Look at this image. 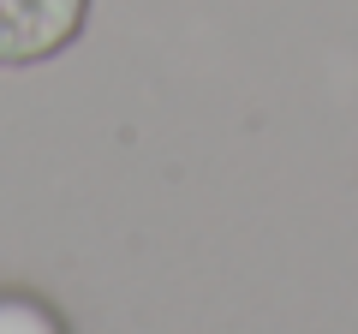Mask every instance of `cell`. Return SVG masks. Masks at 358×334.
<instances>
[{
    "label": "cell",
    "mask_w": 358,
    "mask_h": 334,
    "mask_svg": "<svg viewBox=\"0 0 358 334\" xmlns=\"http://www.w3.org/2000/svg\"><path fill=\"white\" fill-rule=\"evenodd\" d=\"M90 0H0V66H36L84 30Z\"/></svg>",
    "instance_id": "1"
},
{
    "label": "cell",
    "mask_w": 358,
    "mask_h": 334,
    "mask_svg": "<svg viewBox=\"0 0 358 334\" xmlns=\"http://www.w3.org/2000/svg\"><path fill=\"white\" fill-rule=\"evenodd\" d=\"M0 334H66V322L54 317L42 298L24 293H0Z\"/></svg>",
    "instance_id": "2"
}]
</instances>
